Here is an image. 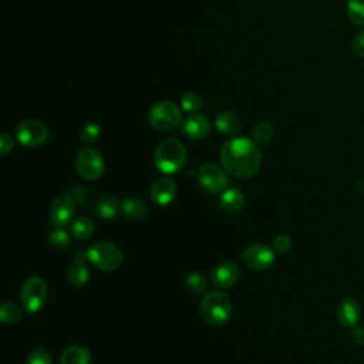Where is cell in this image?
Returning <instances> with one entry per match:
<instances>
[{
  "instance_id": "obj_20",
  "label": "cell",
  "mask_w": 364,
  "mask_h": 364,
  "mask_svg": "<svg viewBox=\"0 0 364 364\" xmlns=\"http://www.w3.org/2000/svg\"><path fill=\"white\" fill-rule=\"evenodd\" d=\"M119 211H121V204L115 197H104L97 202V207H96L97 215L105 221L114 219Z\"/></svg>"
},
{
  "instance_id": "obj_16",
  "label": "cell",
  "mask_w": 364,
  "mask_h": 364,
  "mask_svg": "<svg viewBox=\"0 0 364 364\" xmlns=\"http://www.w3.org/2000/svg\"><path fill=\"white\" fill-rule=\"evenodd\" d=\"M86 255L76 256L67 269V279L74 287H83L90 280V269L87 266Z\"/></svg>"
},
{
  "instance_id": "obj_10",
  "label": "cell",
  "mask_w": 364,
  "mask_h": 364,
  "mask_svg": "<svg viewBox=\"0 0 364 364\" xmlns=\"http://www.w3.org/2000/svg\"><path fill=\"white\" fill-rule=\"evenodd\" d=\"M76 212V204L70 195H58L54 198L50 207V219L54 226L66 228L72 223V219Z\"/></svg>"
},
{
  "instance_id": "obj_33",
  "label": "cell",
  "mask_w": 364,
  "mask_h": 364,
  "mask_svg": "<svg viewBox=\"0 0 364 364\" xmlns=\"http://www.w3.org/2000/svg\"><path fill=\"white\" fill-rule=\"evenodd\" d=\"M12 150H13V138L9 134L4 133L2 136H0V154L6 155Z\"/></svg>"
},
{
  "instance_id": "obj_4",
  "label": "cell",
  "mask_w": 364,
  "mask_h": 364,
  "mask_svg": "<svg viewBox=\"0 0 364 364\" xmlns=\"http://www.w3.org/2000/svg\"><path fill=\"white\" fill-rule=\"evenodd\" d=\"M86 258L91 265L107 272L117 271L121 265H123V261H124L121 249L117 245L111 244V242H104V240L93 244L87 249Z\"/></svg>"
},
{
  "instance_id": "obj_25",
  "label": "cell",
  "mask_w": 364,
  "mask_h": 364,
  "mask_svg": "<svg viewBox=\"0 0 364 364\" xmlns=\"http://www.w3.org/2000/svg\"><path fill=\"white\" fill-rule=\"evenodd\" d=\"M275 136V127L269 121H261L254 129V140L258 144H266L269 143Z\"/></svg>"
},
{
  "instance_id": "obj_24",
  "label": "cell",
  "mask_w": 364,
  "mask_h": 364,
  "mask_svg": "<svg viewBox=\"0 0 364 364\" xmlns=\"http://www.w3.org/2000/svg\"><path fill=\"white\" fill-rule=\"evenodd\" d=\"M93 230H94V225H93L91 219H89L86 216H80L70 223V233L76 239H82V240L87 239L93 235Z\"/></svg>"
},
{
  "instance_id": "obj_27",
  "label": "cell",
  "mask_w": 364,
  "mask_h": 364,
  "mask_svg": "<svg viewBox=\"0 0 364 364\" xmlns=\"http://www.w3.org/2000/svg\"><path fill=\"white\" fill-rule=\"evenodd\" d=\"M202 98L197 93H187L181 97V107L184 111L195 114L202 108Z\"/></svg>"
},
{
  "instance_id": "obj_30",
  "label": "cell",
  "mask_w": 364,
  "mask_h": 364,
  "mask_svg": "<svg viewBox=\"0 0 364 364\" xmlns=\"http://www.w3.org/2000/svg\"><path fill=\"white\" fill-rule=\"evenodd\" d=\"M25 364H53V358L50 353L40 346L27 356Z\"/></svg>"
},
{
  "instance_id": "obj_5",
  "label": "cell",
  "mask_w": 364,
  "mask_h": 364,
  "mask_svg": "<svg viewBox=\"0 0 364 364\" xmlns=\"http://www.w3.org/2000/svg\"><path fill=\"white\" fill-rule=\"evenodd\" d=\"M182 114L179 107L168 100L154 104L148 114V121L154 130L157 131H171L181 124Z\"/></svg>"
},
{
  "instance_id": "obj_21",
  "label": "cell",
  "mask_w": 364,
  "mask_h": 364,
  "mask_svg": "<svg viewBox=\"0 0 364 364\" xmlns=\"http://www.w3.org/2000/svg\"><path fill=\"white\" fill-rule=\"evenodd\" d=\"M221 205L228 212H239L245 207V195L239 190H228L221 198Z\"/></svg>"
},
{
  "instance_id": "obj_6",
  "label": "cell",
  "mask_w": 364,
  "mask_h": 364,
  "mask_svg": "<svg viewBox=\"0 0 364 364\" xmlns=\"http://www.w3.org/2000/svg\"><path fill=\"white\" fill-rule=\"evenodd\" d=\"M47 283L40 276H30L20 289V301L27 313H37L47 301Z\"/></svg>"
},
{
  "instance_id": "obj_22",
  "label": "cell",
  "mask_w": 364,
  "mask_h": 364,
  "mask_svg": "<svg viewBox=\"0 0 364 364\" xmlns=\"http://www.w3.org/2000/svg\"><path fill=\"white\" fill-rule=\"evenodd\" d=\"M23 318L22 309L12 301H4L0 308V320L5 325H18Z\"/></svg>"
},
{
  "instance_id": "obj_8",
  "label": "cell",
  "mask_w": 364,
  "mask_h": 364,
  "mask_svg": "<svg viewBox=\"0 0 364 364\" xmlns=\"http://www.w3.org/2000/svg\"><path fill=\"white\" fill-rule=\"evenodd\" d=\"M19 143L29 148L43 145L48 138V129L39 119H26L19 124L16 130Z\"/></svg>"
},
{
  "instance_id": "obj_29",
  "label": "cell",
  "mask_w": 364,
  "mask_h": 364,
  "mask_svg": "<svg viewBox=\"0 0 364 364\" xmlns=\"http://www.w3.org/2000/svg\"><path fill=\"white\" fill-rule=\"evenodd\" d=\"M187 287L194 294L205 293V290H207V280H205L204 275H201L198 272L190 273L188 278H187Z\"/></svg>"
},
{
  "instance_id": "obj_23",
  "label": "cell",
  "mask_w": 364,
  "mask_h": 364,
  "mask_svg": "<svg viewBox=\"0 0 364 364\" xmlns=\"http://www.w3.org/2000/svg\"><path fill=\"white\" fill-rule=\"evenodd\" d=\"M48 244L53 249L63 251L70 245V233L66 230V228L54 226L48 235Z\"/></svg>"
},
{
  "instance_id": "obj_2",
  "label": "cell",
  "mask_w": 364,
  "mask_h": 364,
  "mask_svg": "<svg viewBox=\"0 0 364 364\" xmlns=\"http://www.w3.org/2000/svg\"><path fill=\"white\" fill-rule=\"evenodd\" d=\"M187 150L179 140L168 138L162 141L154 154L155 167L164 174H176L184 168Z\"/></svg>"
},
{
  "instance_id": "obj_11",
  "label": "cell",
  "mask_w": 364,
  "mask_h": 364,
  "mask_svg": "<svg viewBox=\"0 0 364 364\" xmlns=\"http://www.w3.org/2000/svg\"><path fill=\"white\" fill-rule=\"evenodd\" d=\"M242 258H244V262L248 268L255 271H265L275 264L273 251L264 244L249 245Z\"/></svg>"
},
{
  "instance_id": "obj_28",
  "label": "cell",
  "mask_w": 364,
  "mask_h": 364,
  "mask_svg": "<svg viewBox=\"0 0 364 364\" xmlns=\"http://www.w3.org/2000/svg\"><path fill=\"white\" fill-rule=\"evenodd\" d=\"M101 136V127L97 123H86L80 130V140L84 144H93L98 141Z\"/></svg>"
},
{
  "instance_id": "obj_17",
  "label": "cell",
  "mask_w": 364,
  "mask_h": 364,
  "mask_svg": "<svg viewBox=\"0 0 364 364\" xmlns=\"http://www.w3.org/2000/svg\"><path fill=\"white\" fill-rule=\"evenodd\" d=\"M215 127L222 134L232 136V134H236L240 131L242 119L238 114H235L232 111H223L215 118Z\"/></svg>"
},
{
  "instance_id": "obj_31",
  "label": "cell",
  "mask_w": 364,
  "mask_h": 364,
  "mask_svg": "<svg viewBox=\"0 0 364 364\" xmlns=\"http://www.w3.org/2000/svg\"><path fill=\"white\" fill-rule=\"evenodd\" d=\"M292 248V239L287 235H278L273 240V249L279 254H286Z\"/></svg>"
},
{
  "instance_id": "obj_14",
  "label": "cell",
  "mask_w": 364,
  "mask_h": 364,
  "mask_svg": "<svg viewBox=\"0 0 364 364\" xmlns=\"http://www.w3.org/2000/svg\"><path fill=\"white\" fill-rule=\"evenodd\" d=\"M361 316V309L358 301H356L354 299H343L336 311V318L339 320V323L344 327H354Z\"/></svg>"
},
{
  "instance_id": "obj_12",
  "label": "cell",
  "mask_w": 364,
  "mask_h": 364,
  "mask_svg": "<svg viewBox=\"0 0 364 364\" xmlns=\"http://www.w3.org/2000/svg\"><path fill=\"white\" fill-rule=\"evenodd\" d=\"M150 197L155 205L165 207L171 204L176 197V184L169 176L157 179L150 188Z\"/></svg>"
},
{
  "instance_id": "obj_26",
  "label": "cell",
  "mask_w": 364,
  "mask_h": 364,
  "mask_svg": "<svg viewBox=\"0 0 364 364\" xmlns=\"http://www.w3.org/2000/svg\"><path fill=\"white\" fill-rule=\"evenodd\" d=\"M347 16L354 25L364 26V0H347Z\"/></svg>"
},
{
  "instance_id": "obj_3",
  "label": "cell",
  "mask_w": 364,
  "mask_h": 364,
  "mask_svg": "<svg viewBox=\"0 0 364 364\" xmlns=\"http://www.w3.org/2000/svg\"><path fill=\"white\" fill-rule=\"evenodd\" d=\"M201 313L207 323L212 326L225 325L232 315V303L222 292H208L201 301Z\"/></svg>"
},
{
  "instance_id": "obj_1",
  "label": "cell",
  "mask_w": 364,
  "mask_h": 364,
  "mask_svg": "<svg viewBox=\"0 0 364 364\" xmlns=\"http://www.w3.org/2000/svg\"><path fill=\"white\" fill-rule=\"evenodd\" d=\"M223 168L236 178H251L262 165V154L256 141L248 137L232 138L221 148Z\"/></svg>"
},
{
  "instance_id": "obj_7",
  "label": "cell",
  "mask_w": 364,
  "mask_h": 364,
  "mask_svg": "<svg viewBox=\"0 0 364 364\" xmlns=\"http://www.w3.org/2000/svg\"><path fill=\"white\" fill-rule=\"evenodd\" d=\"M76 169L87 181H96L104 174V158L94 148H83L76 158Z\"/></svg>"
},
{
  "instance_id": "obj_19",
  "label": "cell",
  "mask_w": 364,
  "mask_h": 364,
  "mask_svg": "<svg viewBox=\"0 0 364 364\" xmlns=\"http://www.w3.org/2000/svg\"><path fill=\"white\" fill-rule=\"evenodd\" d=\"M62 364H91V353L84 346H70L67 347L62 358H60Z\"/></svg>"
},
{
  "instance_id": "obj_34",
  "label": "cell",
  "mask_w": 364,
  "mask_h": 364,
  "mask_svg": "<svg viewBox=\"0 0 364 364\" xmlns=\"http://www.w3.org/2000/svg\"><path fill=\"white\" fill-rule=\"evenodd\" d=\"M351 340L356 346H364V327H354L351 333Z\"/></svg>"
},
{
  "instance_id": "obj_32",
  "label": "cell",
  "mask_w": 364,
  "mask_h": 364,
  "mask_svg": "<svg viewBox=\"0 0 364 364\" xmlns=\"http://www.w3.org/2000/svg\"><path fill=\"white\" fill-rule=\"evenodd\" d=\"M353 53L360 57L364 58V30L360 32L354 40H353Z\"/></svg>"
},
{
  "instance_id": "obj_13",
  "label": "cell",
  "mask_w": 364,
  "mask_h": 364,
  "mask_svg": "<svg viewBox=\"0 0 364 364\" xmlns=\"http://www.w3.org/2000/svg\"><path fill=\"white\" fill-rule=\"evenodd\" d=\"M211 279L212 283L219 289L232 287L239 279V268L232 261H223L214 268Z\"/></svg>"
},
{
  "instance_id": "obj_18",
  "label": "cell",
  "mask_w": 364,
  "mask_h": 364,
  "mask_svg": "<svg viewBox=\"0 0 364 364\" xmlns=\"http://www.w3.org/2000/svg\"><path fill=\"white\" fill-rule=\"evenodd\" d=\"M121 214L131 221H141L148 215V209L140 198L129 197L121 202Z\"/></svg>"
},
{
  "instance_id": "obj_9",
  "label": "cell",
  "mask_w": 364,
  "mask_h": 364,
  "mask_svg": "<svg viewBox=\"0 0 364 364\" xmlns=\"http://www.w3.org/2000/svg\"><path fill=\"white\" fill-rule=\"evenodd\" d=\"M197 178L200 181L201 187L212 194H218L223 191L228 186V176L225 171L212 162L202 164L197 169Z\"/></svg>"
},
{
  "instance_id": "obj_15",
  "label": "cell",
  "mask_w": 364,
  "mask_h": 364,
  "mask_svg": "<svg viewBox=\"0 0 364 364\" xmlns=\"http://www.w3.org/2000/svg\"><path fill=\"white\" fill-rule=\"evenodd\" d=\"M182 133L191 140H202L209 134L208 119L200 114H191L182 123Z\"/></svg>"
}]
</instances>
